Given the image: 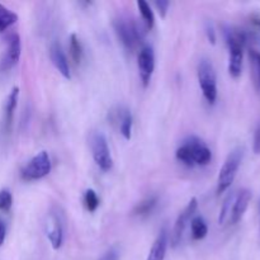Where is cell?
<instances>
[{
    "label": "cell",
    "instance_id": "obj_1",
    "mask_svg": "<svg viewBox=\"0 0 260 260\" xmlns=\"http://www.w3.org/2000/svg\"><path fill=\"white\" fill-rule=\"evenodd\" d=\"M175 157L182 164L189 168L196 167V165L206 167L210 164L211 159H212V151L202 140L196 136H190L178 147Z\"/></svg>",
    "mask_w": 260,
    "mask_h": 260
},
{
    "label": "cell",
    "instance_id": "obj_2",
    "mask_svg": "<svg viewBox=\"0 0 260 260\" xmlns=\"http://www.w3.org/2000/svg\"><path fill=\"white\" fill-rule=\"evenodd\" d=\"M113 27L122 45L128 51H135L137 47H140L144 41L145 32L147 30L146 28L128 18H119L114 20Z\"/></svg>",
    "mask_w": 260,
    "mask_h": 260
},
{
    "label": "cell",
    "instance_id": "obj_3",
    "mask_svg": "<svg viewBox=\"0 0 260 260\" xmlns=\"http://www.w3.org/2000/svg\"><path fill=\"white\" fill-rule=\"evenodd\" d=\"M244 159V149L243 147H236L235 150L230 152L226 157L225 162L221 167L220 173L217 178V194L226 192L231 184L235 180L236 174L241 167V162Z\"/></svg>",
    "mask_w": 260,
    "mask_h": 260
},
{
    "label": "cell",
    "instance_id": "obj_4",
    "mask_svg": "<svg viewBox=\"0 0 260 260\" xmlns=\"http://www.w3.org/2000/svg\"><path fill=\"white\" fill-rule=\"evenodd\" d=\"M197 75L203 96L210 104H215L217 101V75L212 62L207 58H202L198 63Z\"/></svg>",
    "mask_w": 260,
    "mask_h": 260
},
{
    "label": "cell",
    "instance_id": "obj_5",
    "mask_svg": "<svg viewBox=\"0 0 260 260\" xmlns=\"http://www.w3.org/2000/svg\"><path fill=\"white\" fill-rule=\"evenodd\" d=\"M226 43L229 47V73L231 78H240L244 60V38L231 29L225 30Z\"/></svg>",
    "mask_w": 260,
    "mask_h": 260
},
{
    "label": "cell",
    "instance_id": "obj_6",
    "mask_svg": "<svg viewBox=\"0 0 260 260\" xmlns=\"http://www.w3.org/2000/svg\"><path fill=\"white\" fill-rule=\"evenodd\" d=\"M90 147L93 159L99 169L103 172H109L113 167V159H112L111 150H109L106 136L102 132L93 134L90 140Z\"/></svg>",
    "mask_w": 260,
    "mask_h": 260
},
{
    "label": "cell",
    "instance_id": "obj_7",
    "mask_svg": "<svg viewBox=\"0 0 260 260\" xmlns=\"http://www.w3.org/2000/svg\"><path fill=\"white\" fill-rule=\"evenodd\" d=\"M51 172V159L46 151L38 152L22 169V178L27 182L45 178Z\"/></svg>",
    "mask_w": 260,
    "mask_h": 260
},
{
    "label": "cell",
    "instance_id": "obj_8",
    "mask_svg": "<svg viewBox=\"0 0 260 260\" xmlns=\"http://www.w3.org/2000/svg\"><path fill=\"white\" fill-rule=\"evenodd\" d=\"M198 208V201L197 198L193 197L192 200L188 202L187 207L180 212V215L178 216L177 221L174 223V229H173L172 236H170V243H172L173 248H177L180 244L183 238V234H184L187 225L190 222L193 217H194V213Z\"/></svg>",
    "mask_w": 260,
    "mask_h": 260
},
{
    "label": "cell",
    "instance_id": "obj_9",
    "mask_svg": "<svg viewBox=\"0 0 260 260\" xmlns=\"http://www.w3.org/2000/svg\"><path fill=\"white\" fill-rule=\"evenodd\" d=\"M137 66H139L142 84L144 86H147L155 70V52L151 46L144 45L140 48L139 56H137Z\"/></svg>",
    "mask_w": 260,
    "mask_h": 260
},
{
    "label": "cell",
    "instance_id": "obj_10",
    "mask_svg": "<svg viewBox=\"0 0 260 260\" xmlns=\"http://www.w3.org/2000/svg\"><path fill=\"white\" fill-rule=\"evenodd\" d=\"M251 197H253L251 190L246 189V188L240 189L239 192H235V198H234L233 208H231L230 220H229V222L231 225H236V223L240 222L241 218L245 215L246 210H248Z\"/></svg>",
    "mask_w": 260,
    "mask_h": 260
},
{
    "label": "cell",
    "instance_id": "obj_11",
    "mask_svg": "<svg viewBox=\"0 0 260 260\" xmlns=\"http://www.w3.org/2000/svg\"><path fill=\"white\" fill-rule=\"evenodd\" d=\"M20 53H22V43H20V37L18 33H10L8 37V47L4 57L2 60L3 70H9L14 68L19 62Z\"/></svg>",
    "mask_w": 260,
    "mask_h": 260
},
{
    "label": "cell",
    "instance_id": "obj_12",
    "mask_svg": "<svg viewBox=\"0 0 260 260\" xmlns=\"http://www.w3.org/2000/svg\"><path fill=\"white\" fill-rule=\"evenodd\" d=\"M47 238L53 250H58L63 243V223L60 213L56 211L50 213L47 223Z\"/></svg>",
    "mask_w": 260,
    "mask_h": 260
},
{
    "label": "cell",
    "instance_id": "obj_13",
    "mask_svg": "<svg viewBox=\"0 0 260 260\" xmlns=\"http://www.w3.org/2000/svg\"><path fill=\"white\" fill-rule=\"evenodd\" d=\"M50 58L52 61L53 66L56 70L61 74L65 79L70 80L71 73H70V66H69L68 57H66L65 52H63L62 47L58 42H53L50 47Z\"/></svg>",
    "mask_w": 260,
    "mask_h": 260
},
{
    "label": "cell",
    "instance_id": "obj_14",
    "mask_svg": "<svg viewBox=\"0 0 260 260\" xmlns=\"http://www.w3.org/2000/svg\"><path fill=\"white\" fill-rule=\"evenodd\" d=\"M168 245H169V233L167 229H161L156 240L152 244L146 260H164L167 255Z\"/></svg>",
    "mask_w": 260,
    "mask_h": 260
},
{
    "label": "cell",
    "instance_id": "obj_15",
    "mask_svg": "<svg viewBox=\"0 0 260 260\" xmlns=\"http://www.w3.org/2000/svg\"><path fill=\"white\" fill-rule=\"evenodd\" d=\"M114 117L112 121L118 122L119 132L126 140H131L132 137V126H134V117L131 112L126 108H118V111L113 112Z\"/></svg>",
    "mask_w": 260,
    "mask_h": 260
},
{
    "label": "cell",
    "instance_id": "obj_16",
    "mask_svg": "<svg viewBox=\"0 0 260 260\" xmlns=\"http://www.w3.org/2000/svg\"><path fill=\"white\" fill-rule=\"evenodd\" d=\"M18 98H19V88L14 86L8 95L7 103H5V126L7 128H10L14 118V112L18 106Z\"/></svg>",
    "mask_w": 260,
    "mask_h": 260
},
{
    "label": "cell",
    "instance_id": "obj_17",
    "mask_svg": "<svg viewBox=\"0 0 260 260\" xmlns=\"http://www.w3.org/2000/svg\"><path fill=\"white\" fill-rule=\"evenodd\" d=\"M190 231L193 240H203L208 234V226L202 216H194L190 220Z\"/></svg>",
    "mask_w": 260,
    "mask_h": 260
},
{
    "label": "cell",
    "instance_id": "obj_18",
    "mask_svg": "<svg viewBox=\"0 0 260 260\" xmlns=\"http://www.w3.org/2000/svg\"><path fill=\"white\" fill-rule=\"evenodd\" d=\"M137 8L140 10V14H141L142 20H144V25L147 30L152 29L155 25V15L154 12L151 10V7L149 5V3H146L145 0H139L137 2Z\"/></svg>",
    "mask_w": 260,
    "mask_h": 260
},
{
    "label": "cell",
    "instance_id": "obj_19",
    "mask_svg": "<svg viewBox=\"0 0 260 260\" xmlns=\"http://www.w3.org/2000/svg\"><path fill=\"white\" fill-rule=\"evenodd\" d=\"M17 20L18 15L14 12H12V10L5 8L3 4H0V32L7 30L14 23H17Z\"/></svg>",
    "mask_w": 260,
    "mask_h": 260
},
{
    "label": "cell",
    "instance_id": "obj_20",
    "mask_svg": "<svg viewBox=\"0 0 260 260\" xmlns=\"http://www.w3.org/2000/svg\"><path fill=\"white\" fill-rule=\"evenodd\" d=\"M156 205H157V197L156 196H151V197L146 198V200H144L142 202H140L139 205L135 207L134 215L140 216V217H144V216L150 215Z\"/></svg>",
    "mask_w": 260,
    "mask_h": 260
},
{
    "label": "cell",
    "instance_id": "obj_21",
    "mask_svg": "<svg viewBox=\"0 0 260 260\" xmlns=\"http://www.w3.org/2000/svg\"><path fill=\"white\" fill-rule=\"evenodd\" d=\"M234 198H235V192L230 193V194L226 197V200L223 201L222 207H221V211H220V216H218V223H220V225H225V223L230 220Z\"/></svg>",
    "mask_w": 260,
    "mask_h": 260
},
{
    "label": "cell",
    "instance_id": "obj_22",
    "mask_svg": "<svg viewBox=\"0 0 260 260\" xmlns=\"http://www.w3.org/2000/svg\"><path fill=\"white\" fill-rule=\"evenodd\" d=\"M70 53L73 60L75 61V63H80V61L83 60V46H81L80 40L78 38L76 35H71L70 36Z\"/></svg>",
    "mask_w": 260,
    "mask_h": 260
},
{
    "label": "cell",
    "instance_id": "obj_23",
    "mask_svg": "<svg viewBox=\"0 0 260 260\" xmlns=\"http://www.w3.org/2000/svg\"><path fill=\"white\" fill-rule=\"evenodd\" d=\"M84 203L89 212H95L96 208L99 207V198L98 194L94 189H88L84 194Z\"/></svg>",
    "mask_w": 260,
    "mask_h": 260
},
{
    "label": "cell",
    "instance_id": "obj_24",
    "mask_svg": "<svg viewBox=\"0 0 260 260\" xmlns=\"http://www.w3.org/2000/svg\"><path fill=\"white\" fill-rule=\"evenodd\" d=\"M13 206V197L12 193L8 189L0 190V211L8 212Z\"/></svg>",
    "mask_w": 260,
    "mask_h": 260
},
{
    "label": "cell",
    "instance_id": "obj_25",
    "mask_svg": "<svg viewBox=\"0 0 260 260\" xmlns=\"http://www.w3.org/2000/svg\"><path fill=\"white\" fill-rule=\"evenodd\" d=\"M250 58H251V63H253L254 73H255V76H256V81H258V85L260 88V52L250 51Z\"/></svg>",
    "mask_w": 260,
    "mask_h": 260
},
{
    "label": "cell",
    "instance_id": "obj_26",
    "mask_svg": "<svg viewBox=\"0 0 260 260\" xmlns=\"http://www.w3.org/2000/svg\"><path fill=\"white\" fill-rule=\"evenodd\" d=\"M205 29H206V36H207L208 42H210L211 45H216V40H217V37H216V30L212 23L211 22L206 23Z\"/></svg>",
    "mask_w": 260,
    "mask_h": 260
},
{
    "label": "cell",
    "instance_id": "obj_27",
    "mask_svg": "<svg viewBox=\"0 0 260 260\" xmlns=\"http://www.w3.org/2000/svg\"><path fill=\"white\" fill-rule=\"evenodd\" d=\"M154 4H155V7H156L157 12H159L160 17L161 18L167 17V13H168V9H169L170 3L169 2H161V0H160V2H155Z\"/></svg>",
    "mask_w": 260,
    "mask_h": 260
},
{
    "label": "cell",
    "instance_id": "obj_28",
    "mask_svg": "<svg viewBox=\"0 0 260 260\" xmlns=\"http://www.w3.org/2000/svg\"><path fill=\"white\" fill-rule=\"evenodd\" d=\"M253 151L254 154H260V123L256 127L255 132H254V139H253Z\"/></svg>",
    "mask_w": 260,
    "mask_h": 260
},
{
    "label": "cell",
    "instance_id": "obj_29",
    "mask_svg": "<svg viewBox=\"0 0 260 260\" xmlns=\"http://www.w3.org/2000/svg\"><path fill=\"white\" fill-rule=\"evenodd\" d=\"M119 259V254L116 249H111V250L107 251L103 256H102L99 260H118Z\"/></svg>",
    "mask_w": 260,
    "mask_h": 260
},
{
    "label": "cell",
    "instance_id": "obj_30",
    "mask_svg": "<svg viewBox=\"0 0 260 260\" xmlns=\"http://www.w3.org/2000/svg\"><path fill=\"white\" fill-rule=\"evenodd\" d=\"M5 236H7V226H5L4 221L0 220V246L4 244Z\"/></svg>",
    "mask_w": 260,
    "mask_h": 260
}]
</instances>
